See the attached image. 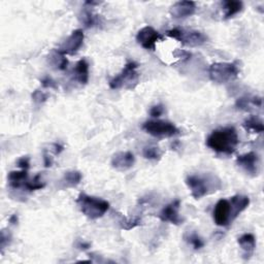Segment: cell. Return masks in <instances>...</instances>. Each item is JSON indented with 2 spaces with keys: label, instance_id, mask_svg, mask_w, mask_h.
Returning a JSON list of instances; mask_svg holds the SVG:
<instances>
[{
  "label": "cell",
  "instance_id": "obj_1",
  "mask_svg": "<svg viewBox=\"0 0 264 264\" xmlns=\"http://www.w3.org/2000/svg\"><path fill=\"white\" fill-rule=\"evenodd\" d=\"M239 143L240 138L233 127H224L214 130L206 138V146L220 154H233Z\"/></svg>",
  "mask_w": 264,
  "mask_h": 264
},
{
  "label": "cell",
  "instance_id": "obj_2",
  "mask_svg": "<svg viewBox=\"0 0 264 264\" xmlns=\"http://www.w3.org/2000/svg\"><path fill=\"white\" fill-rule=\"evenodd\" d=\"M76 204L78 208L87 218L96 220L103 217L110 209V202L102 198L90 196L85 193H81L76 198Z\"/></svg>",
  "mask_w": 264,
  "mask_h": 264
},
{
  "label": "cell",
  "instance_id": "obj_3",
  "mask_svg": "<svg viewBox=\"0 0 264 264\" xmlns=\"http://www.w3.org/2000/svg\"><path fill=\"white\" fill-rule=\"evenodd\" d=\"M186 185L191 191V195L194 199H200L205 195L216 192L217 189H221V182L216 178L210 176L190 175L186 178Z\"/></svg>",
  "mask_w": 264,
  "mask_h": 264
},
{
  "label": "cell",
  "instance_id": "obj_4",
  "mask_svg": "<svg viewBox=\"0 0 264 264\" xmlns=\"http://www.w3.org/2000/svg\"><path fill=\"white\" fill-rule=\"evenodd\" d=\"M240 68L233 62H215L209 66V80L216 84H226L239 76Z\"/></svg>",
  "mask_w": 264,
  "mask_h": 264
},
{
  "label": "cell",
  "instance_id": "obj_5",
  "mask_svg": "<svg viewBox=\"0 0 264 264\" xmlns=\"http://www.w3.org/2000/svg\"><path fill=\"white\" fill-rule=\"evenodd\" d=\"M137 66L138 65L133 61L128 62L123 70L110 81L109 84L111 89H133L138 84L139 80V74L136 72Z\"/></svg>",
  "mask_w": 264,
  "mask_h": 264
},
{
  "label": "cell",
  "instance_id": "obj_6",
  "mask_svg": "<svg viewBox=\"0 0 264 264\" xmlns=\"http://www.w3.org/2000/svg\"><path fill=\"white\" fill-rule=\"evenodd\" d=\"M166 35L176 39L182 45L188 47H200L207 42V36L201 31L197 30H184L180 28H174L166 31Z\"/></svg>",
  "mask_w": 264,
  "mask_h": 264
},
{
  "label": "cell",
  "instance_id": "obj_7",
  "mask_svg": "<svg viewBox=\"0 0 264 264\" xmlns=\"http://www.w3.org/2000/svg\"><path fill=\"white\" fill-rule=\"evenodd\" d=\"M142 129L157 138H169L180 134L179 128L174 123L168 121H147L143 123Z\"/></svg>",
  "mask_w": 264,
  "mask_h": 264
},
{
  "label": "cell",
  "instance_id": "obj_8",
  "mask_svg": "<svg viewBox=\"0 0 264 264\" xmlns=\"http://www.w3.org/2000/svg\"><path fill=\"white\" fill-rule=\"evenodd\" d=\"M213 218L216 225L221 227L228 226L230 223L234 221L229 199H220L216 203L213 212Z\"/></svg>",
  "mask_w": 264,
  "mask_h": 264
},
{
  "label": "cell",
  "instance_id": "obj_9",
  "mask_svg": "<svg viewBox=\"0 0 264 264\" xmlns=\"http://www.w3.org/2000/svg\"><path fill=\"white\" fill-rule=\"evenodd\" d=\"M164 36L155 30L151 26H146L141 28L136 34V42L148 51H155L156 44L160 41H163Z\"/></svg>",
  "mask_w": 264,
  "mask_h": 264
},
{
  "label": "cell",
  "instance_id": "obj_10",
  "mask_svg": "<svg viewBox=\"0 0 264 264\" xmlns=\"http://www.w3.org/2000/svg\"><path fill=\"white\" fill-rule=\"evenodd\" d=\"M85 34L82 29H76L71 32V34L65 39L63 44L57 51L62 55H74L76 52L81 49L84 44Z\"/></svg>",
  "mask_w": 264,
  "mask_h": 264
},
{
  "label": "cell",
  "instance_id": "obj_11",
  "mask_svg": "<svg viewBox=\"0 0 264 264\" xmlns=\"http://www.w3.org/2000/svg\"><path fill=\"white\" fill-rule=\"evenodd\" d=\"M236 163L249 176L251 177L258 176L260 161H259V157L256 153L249 152V153L240 155L236 158Z\"/></svg>",
  "mask_w": 264,
  "mask_h": 264
},
{
  "label": "cell",
  "instance_id": "obj_12",
  "mask_svg": "<svg viewBox=\"0 0 264 264\" xmlns=\"http://www.w3.org/2000/svg\"><path fill=\"white\" fill-rule=\"evenodd\" d=\"M181 200L176 199L162 208L159 214V219L162 222H168L174 225H181L184 219L180 216Z\"/></svg>",
  "mask_w": 264,
  "mask_h": 264
},
{
  "label": "cell",
  "instance_id": "obj_13",
  "mask_svg": "<svg viewBox=\"0 0 264 264\" xmlns=\"http://www.w3.org/2000/svg\"><path fill=\"white\" fill-rule=\"evenodd\" d=\"M196 11V3L194 1H178L169 8L170 16L175 19H185L191 17Z\"/></svg>",
  "mask_w": 264,
  "mask_h": 264
},
{
  "label": "cell",
  "instance_id": "obj_14",
  "mask_svg": "<svg viewBox=\"0 0 264 264\" xmlns=\"http://www.w3.org/2000/svg\"><path fill=\"white\" fill-rule=\"evenodd\" d=\"M135 163V157L131 152H118L116 153L113 158L111 164L113 168L119 171H125L133 167Z\"/></svg>",
  "mask_w": 264,
  "mask_h": 264
},
{
  "label": "cell",
  "instance_id": "obj_15",
  "mask_svg": "<svg viewBox=\"0 0 264 264\" xmlns=\"http://www.w3.org/2000/svg\"><path fill=\"white\" fill-rule=\"evenodd\" d=\"M237 244L241 247L244 252V258L250 259L253 255L256 248V239L252 233H245L239 237Z\"/></svg>",
  "mask_w": 264,
  "mask_h": 264
},
{
  "label": "cell",
  "instance_id": "obj_16",
  "mask_svg": "<svg viewBox=\"0 0 264 264\" xmlns=\"http://www.w3.org/2000/svg\"><path fill=\"white\" fill-rule=\"evenodd\" d=\"M73 80L78 84L86 85L89 81V63L86 59L77 61L72 69Z\"/></svg>",
  "mask_w": 264,
  "mask_h": 264
},
{
  "label": "cell",
  "instance_id": "obj_17",
  "mask_svg": "<svg viewBox=\"0 0 264 264\" xmlns=\"http://www.w3.org/2000/svg\"><path fill=\"white\" fill-rule=\"evenodd\" d=\"M229 201L231 204L233 220H235L237 217H239L250 205V198L246 195H241V194L232 196L229 199Z\"/></svg>",
  "mask_w": 264,
  "mask_h": 264
},
{
  "label": "cell",
  "instance_id": "obj_18",
  "mask_svg": "<svg viewBox=\"0 0 264 264\" xmlns=\"http://www.w3.org/2000/svg\"><path fill=\"white\" fill-rule=\"evenodd\" d=\"M27 179H28V173L26 169H22L20 171L17 170L10 171L7 176L8 185L14 189H19L21 187L24 188V185L28 181Z\"/></svg>",
  "mask_w": 264,
  "mask_h": 264
},
{
  "label": "cell",
  "instance_id": "obj_19",
  "mask_svg": "<svg viewBox=\"0 0 264 264\" xmlns=\"http://www.w3.org/2000/svg\"><path fill=\"white\" fill-rule=\"evenodd\" d=\"M222 8L224 10V19L228 20L241 12L244 8V4L239 0H226L222 2Z\"/></svg>",
  "mask_w": 264,
  "mask_h": 264
},
{
  "label": "cell",
  "instance_id": "obj_20",
  "mask_svg": "<svg viewBox=\"0 0 264 264\" xmlns=\"http://www.w3.org/2000/svg\"><path fill=\"white\" fill-rule=\"evenodd\" d=\"M243 127L250 133H262L264 131L263 122L255 116H251L246 119L243 123Z\"/></svg>",
  "mask_w": 264,
  "mask_h": 264
},
{
  "label": "cell",
  "instance_id": "obj_21",
  "mask_svg": "<svg viewBox=\"0 0 264 264\" xmlns=\"http://www.w3.org/2000/svg\"><path fill=\"white\" fill-rule=\"evenodd\" d=\"M235 105L237 109L248 111L249 107L253 105L255 108H261L262 107V98L255 96V97H242L239 98L235 102Z\"/></svg>",
  "mask_w": 264,
  "mask_h": 264
},
{
  "label": "cell",
  "instance_id": "obj_22",
  "mask_svg": "<svg viewBox=\"0 0 264 264\" xmlns=\"http://www.w3.org/2000/svg\"><path fill=\"white\" fill-rule=\"evenodd\" d=\"M52 64L56 66V68L59 70H64L67 68L68 66V60L64 55H62L61 53H59L57 50H54L52 53L51 56Z\"/></svg>",
  "mask_w": 264,
  "mask_h": 264
},
{
  "label": "cell",
  "instance_id": "obj_23",
  "mask_svg": "<svg viewBox=\"0 0 264 264\" xmlns=\"http://www.w3.org/2000/svg\"><path fill=\"white\" fill-rule=\"evenodd\" d=\"M83 179V175L80 173V171L76 170H70L67 171V173L64 174L63 181L68 185L69 187H75L78 184L81 183Z\"/></svg>",
  "mask_w": 264,
  "mask_h": 264
},
{
  "label": "cell",
  "instance_id": "obj_24",
  "mask_svg": "<svg viewBox=\"0 0 264 264\" xmlns=\"http://www.w3.org/2000/svg\"><path fill=\"white\" fill-rule=\"evenodd\" d=\"M141 218L138 216H133V217H130V218H125L123 217L120 221V225L121 228L124 230H131L133 229L139 225H141Z\"/></svg>",
  "mask_w": 264,
  "mask_h": 264
},
{
  "label": "cell",
  "instance_id": "obj_25",
  "mask_svg": "<svg viewBox=\"0 0 264 264\" xmlns=\"http://www.w3.org/2000/svg\"><path fill=\"white\" fill-rule=\"evenodd\" d=\"M142 155L144 158H146V159H149V160H159L163 155V152L158 147L148 146V147L143 148Z\"/></svg>",
  "mask_w": 264,
  "mask_h": 264
},
{
  "label": "cell",
  "instance_id": "obj_26",
  "mask_svg": "<svg viewBox=\"0 0 264 264\" xmlns=\"http://www.w3.org/2000/svg\"><path fill=\"white\" fill-rule=\"evenodd\" d=\"M82 23L85 25L86 28H91L94 27V26L98 22V16L94 15L93 12L89 9H84L82 11V16H81Z\"/></svg>",
  "mask_w": 264,
  "mask_h": 264
},
{
  "label": "cell",
  "instance_id": "obj_27",
  "mask_svg": "<svg viewBox=\"0 0 264 264\" xmlns=\"http://www.w3.org/2000/svg\"><path fill=\"white\" fill-rule=\"evenodd\" d=\"M184 239L189 245H191L193 247L194 250H200L201 248L204 247L203 240L196 232L187 233L186 235L184 236Z\"/></svg>",
  "mask_w": 264,
  "mask_h": 264
},
{
  "label": "cell",
  "instance_id": "obj_28",
  "mask_svg": "<svg viewBox=\"0 0 264 264\" xmlns=\"http://www.w3.org/2000/svg\"><path fill=\"white\" fill-rule=\"evenodd\" d=\"M39 178H41V176L37 175V176L34 177V179H33L31 182H28V181L26 182V184L24 185V188H25L26 190L30 191V192H32V191H36V190H42V189H44V188L46 187V184L43 183V182L41 181V179H39Z\"/></svg>",
  "mask_w": 264,
  "mask_h": 264
},
{
  "label": "cell",
  "instance_id": "obj_29",
  "mask_svg": "<svg viewBox=\"0 0 264 264\" xmlns=\"http://www.w3.org/2000/svg\"><path fill=\"white\" fill-rule=\"evenodd\" d=\"M48 97L49 94L41 90H35L32 93V99L35 103H44L45 101H47Z\"/></svg>",
  "mask_w": 264,
  "mask_h": 264
},
{
  "label": "cell",
  "instance_id": "obj_30",
  "mask_svg": "<svg viewBox=\"0 0 264 264\" xmlns=\"http://www.w3.org/2000/svg\"><path fill=\"white\" fill-rule=\"evenodd\" d=\"M10 241H11L10 233L3 229L1 231V237H0V245H1V249H4L6 246H8Z\"/></svg>",
  "mask_w": 264,
  "mask_h": 264
},
{
  "label": "cell",
  "instance_id": "obj_31",
  "mask_svg": "<svg viewBox=\"0 0 264 264\" xmlns=\"http://www.w3.org/2000/svg\"><path fill=\"white\" fill-rule=\"evenodd\" d=\"M41 83H42L43 87H45V88H50V89H57L58 88L57 83L50 76H45L44 78H42Z\"/></svg>",
  "mask_w": 264,
  "mask_h": 264
},
{
  "label": "cell",
  "instance_id": "obj_32",
  "mask_svg": "<svg viewBox=\"0 0 264 264\" xmlns=\"http://www.w3.org/2000/svg\"><path fill=\"white\" fill-rule=\"evenodd\" d=\"M163 113H164V108L161 104L154 105V107H152L150 110V115L153 118H159Z\"/></svg>",
  "mask_w": 264,
  "mask_h": 264
},
{
  "label": "cell",
  "instance_id": "obj_33",
  "mask_svg": "<svg viewBox=\"0 0 264 264\" xmlns=\"http://www.w3.org/2000/svg\"><path fill=\"white\" fill-rule=\"evenodd\" d=\"M18 166L21 167L22 169H26L28 170V168L30 167V158L28 156H24V157H21L20 159L18 160L17 162Z\"/></svg>",
  "mask_w": 264,
  "mask_h": 264
},
{
  "label": "cell",
  "instance_id": "obj_34",
  "mask_svg": "<svg viewBox=\"0 0 264 264\" xmlns=\"http://www.w3.org/2000/svg\"><path fill=\"white\" fill-rule=\"evenodd\" d=\"M44 164L46 167H52L53 164H54V159H53V157L47 152L44 153Z\"/></svg>",
  "mask_w": 264,
  "mask_h": 264
},
{
  "label": "cell",
  "instance_id": "obj_35",
  "mask_svg": "<svg viewBox=\"0 0 264 264\" xmlns=\"http://www.w3.org/2000/svg\"><path fill=\"white\" fill-rule=\"evenodd\" d=\"M53 147H54V154L55 155H59L64 150V147L61 146V144H59V143H54L53 144Z\"/></svg>",
  "mask_w": 264,
  "mask_h": 264
},
{
  "label": "cell",
  "instance_id": "obj_36",
  "mask_svg": "<svg viewBox=\"0 0 264 264\" xmlns=\"http://www.w3.org/2000/svg\"><path fill=\"white\" fill-rule=\"evenodd\" d=\"M9 223L12 224V225H16V224H18V215L17 214H14L9 218Z\"/></svg>",
  "mask_w": 264,
  "mask_h": 264
},
{
  "label": "cell",
  "instance_id": "obj_37",
  "mask_svg": "<svg viewBox=\"0 0 264 264\" xmlns=\"http://www.w3.org/2000/svg\"><path fill=\"white\" fill-rule=\"evenodd\" d=\"M78 247H80V248H81V249H83V250H86V249H89V248H90V244L81 243L80 245H78Z\"/></svg>",
  "mask_w": 264,
  "mask_h": 264
}]
</instances>
